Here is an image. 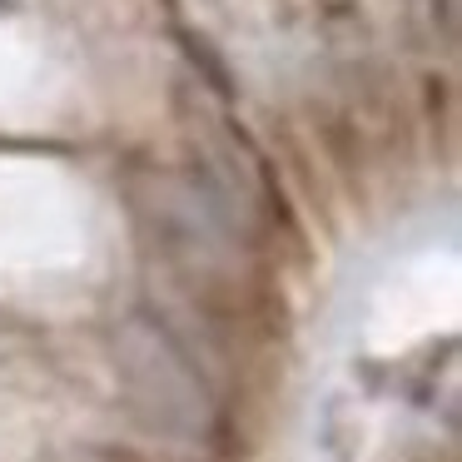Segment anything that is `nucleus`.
<instances>
[{
    "mask_svg": "<svg viewBox=\"0 0 462 462\" xmlns=\"http://www.w3.org/2000/svg\"><path fill=\"white\" fill-rule=\"evenodd\" d=\"M125 373H130V393L164 432H199L204 428V393L184 358L164 338L134 328L125 338Z\"/></svg>",
    "mask_w": 462,
    "mask_h": 462,
    "instance_id": "nucleus-1",
    "label": "nucleus"
}]
</instances>
